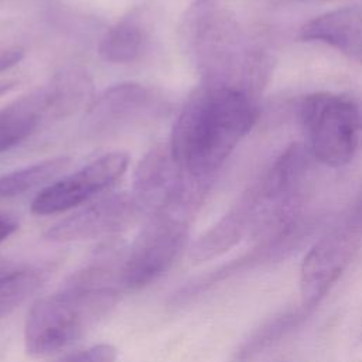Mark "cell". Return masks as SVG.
<instances>
[{"instance_id": "6da1fadb", "label": "cell", "mask_w": 362, "mask_h": 362, "mask_svg": "<svg viewBox=\"0 0 362 362\" xmlns=\"http://www.w3.org/2000/svg\"><path fill=\"white\" fill-rule=\"evenodd\" d=\"M256 119L257 107L246 89L202 82L173 126L168 143L173 158L188 175L208 181Z\"/></svg>"}, {"instance_id": "7a4b0ae2", "label": "cell", "mask_w": 362, "mask_h": 362, "mask_svg": "<svg viewBox=\"0 0 362 362\" xmlns=\"http://www.w3.org/2000/svg\"><path fill=\"white\" fill-rule=\"evenodd\" d=\"M120 288L74 273L59 290L38 298L30 308L24 327L25 351L45 358L76 342L110 314Z\"/></svg>"}, {"instance_id": "3957f363", "label": "cell", "mask_w": 362, "mask_h": 362, "mask_svg": "<svg viewBox=\"0 0 362 362\" xmlns=\"http://www.w3.org/2000/svg\"><path fill=\"white\" fill-rule=\"evenodd\" d=\"M181 31L185 51L204 83L238 86L235 78L249 66V54L236 21L219 0H197Z\"/></svg>"}, {"instance_id": "277c9868", "label": "cell", "mask_w": 362, "mask_h": 362, "mask_svg": "<svg viewBox=\"0 0 362 362\" xmlns=\"http://www.w3.org/2000/svg\"><path fill=\"white\" fill-rule=\"evenodd\" d=\"M300 120L310 154L328 167L354 160L362 144V110L349 96L332 92L307 95L300 103Z\"/></svg>"}, {"instance_id": "5b68a950", "label": "cell", "mask_w": 362, "mask_h": 362, "mask_svg": "<svg viewBox=\"0 0 362 362\" xmlns=\"http://www.w3.org/2000/svg\"><path fill=\"white\" fill-rule=\"evenodd\" d=\"M362 246V185L308 249L300 267L303 303L317 308Z\"/></svg>"}, {"instance_id": "8992f818", "label": "cell", "mask_w": 362, "mask_h": 362, "mask_svg": "<svg viewBox=\"0 0 362 362\" xmlns=\"http://www.w3.org/2000/svg\"><path fill=\"white\" fill-rule=\"evenodd\" d=\"M191 219L167 209H157L127 250L122 287L139 290L161 277L184 249Z\"/></svg>"}, {"instance_id": "52a82bcc", "label": "cell", "mask_w": 362, "mask_h": 362, "mask_svg": "<svg viewBox=\"0 0 362 362\" xmlns=\"http://www.w3.org/2000/svg\"><path fill=\"white\" fill-rule=\"evenodd\" d=\"M129 160L124 151L100 156L69 177L42 188L31 202V212L52 215L79 206L113 185L127 170Z\"/></svg>"}, {"instance_id": "ba28073f", "label": "cell", "mask_w": 362, "mask_h": 362, "mask_svg": "<svg viewBox=\"0 0 362 362\" xmlns=\"http://www.w3.org/2000/svg\"><path fill=\"white\" fill-rule=\"evenodd\" d=\"M160 109V99L147 86L123 82L105 89L89 105L83 117V132L90 137H105L150 119Z\"/></svg>"}, {"instance_id": "9c48e42d", "label": "cell", "mask_w": 362, "mask_h": 362, "mask_svg": "<svg viewBox=\"0 0 362 362\" xmlns=\"http://www.w3.org/2000/svg\"><path fill=\"white\" fill-rule=\"evenodd\" d=\"M141 215L144 212L132 192L116 194L61 219L44 233V238L57 243L106 238L124 230Z\"/></svg>"}, {"instance_id": "30bf717a", "label": "cell", "mask_w": 362, "mask_h": 362, "mask_svg": "<svg viewBox=\"0 0 362 362\" xmlns=\"http://www.w3.org/2000/svg\"><path fill=\"white\" fill-rule=\"evenodd\" d=\"M256 226V204L246 188L228 212L204 232L191 246L189 257L194 263L215 259L245 238H252Z\"/></svg>"}, {"instance_id": "8fae6325", "label": "cell", "mask_w": 362, "mask_h": 362, "mask_svg": "<svg viewBox=\"0 0 362 362\" xmlns=\"http://www.w3.org/2000/svg\"><path fill=\"white\" fill-rule=\"evenodd\" d=\"M298 37L303 41L322 42L362 64V8L344 6L315 16L300 27Z\"/></svg>"}, {"instance_id": "7c38bea8", "label": "cell", "mask_w": 362, "mask_h": 362, "mask_svg": "<svg viewBox=\"0 0 362 362\" xmlns=\"http://www.w3.org/2000/svg\"><path fill=\"white\" fill-rule=\"evenodd\" d=\"M153 18L148 7H134L113 24L99 42V55L113 64L139 59L150 44Z\"/></svg>"}, {"instance_id": "4fadbf2b", "label": "cell", "mask_w": 362, "mask_h": 362, "mask_svg": "<svg viewBox=\"0 0 362 362\" xmlns=\"http://www.w3.org/2000/svg\"><path fill=\"white\" fill-rule=\"evenodd\" d=\"M47 120L44 86L37 88L0 109V153H4L28 136Z\"/></svg>"}, {"instance_id": "5bb4252c", "label": "cell", "mask_w": 362, "mask_h": 362, "mask_svg": "<svg viewBox=\"0 0 362 362\" xmlns=\"http://www.w3.org/2000/svg\"><path fill=\"white\" fill-rule=\"evenodd\" d=\"M93 90L89 74L81 66H69L55 74L44 86L47 120L65 119L86 105Z\"/></svg>"}, {"instance_id": "9a60e30c", "label": "cell", "mask_w": 362, "mask_h": 362, "mask_svg": "<svg viewBox=\"0 0 362 362\" xmlns=\"http://www.w3.org/2000/svg\"><path fill=\"white\" fill-rule=\"evenodd\" d=\"M314 310V307L301 301L293 308L274 314L243 341L236 352V359L239 362H245L262 354L264 349L298 328L313 314Z\"/></svg>"}, {"instance_id": "2e32d148", "label": "cell", "mask_w": 362, "mask_h": 362, "mask_svg": "<svg viewBox=\"0 0 362 362\" xmlns=\"http://www.w3.org/2000/svg\"><path fill=\"white\" fill-rule=\"evenodd\" d=\"M69 164V157L58 156L0 175V201L23 195L55 178Z\"/></svg>"}, {"instance_id": "e0dca14e", "label": "cell", "mask_w": 362, "mask_h": 362, "mask_svg": "<svg viewBox=\"0 0 362 362\" xmlns=\"http://www.w3.org/2000/svg\"><path fill=\"white\" fill-rule=\"evenodd\" d=\"M44 273L41 269L13 266L0 276V318L13 313L42 284Z\"/></svg>"}, {"instance_id": "ac0fdd59", "label": "cell", "mask_w": 362, "mask_h": 362, "mask_svg": "<svg viewBox=\"0 0 362 362\" xmlns=\"http://www.w3.org/2000/svg\"><path fill=\"white\" fill-rule=\"evenodd\" d=\"M117 351L110 344H98L86 349L74 352L58 362H115Z\"/></svg>"}, {"instance_id": "d6986e66", "label": "cell", "mask_w": 362, "mask_h": 362, "mask_svg": "<svg viewBox=\"0 0 362 362\" xmlns=\"http://www.w3.org/2000/svg\"><path fill=\"white\" fill-rule=\"evenodd\" d=\"M24 58V49L20 47L6 48L0 51V72L8 71Z\"/></svg>"}, {"instance_id": "ffe728a7", "label": "cell", "mask_w": 362, "mask_h": 362, "mask_svg": "<svg viewBox=\"0 0 362 362\" xmlns=\"http://www.w3.org/2000/svg\"><path fill=\"white\" fill-rule=\"evenodd\" d=\"M18 229V219L6 212H0V243Z\"/></svg>"}, {"instance_id": "44dd1931", "label": "cell", "mask_w": 362, "mask_h": 362, "mask_svg": "<svg viewBox=\"0 0 362 362\" xmlns=\"http://www.w3.org/2000/svg\"><path fill=\"white\" fill-rule=\"evenodd\" d=\"M16 83H17L16 81H3V82H0V96L7 93L8 90H11L16 86Z\"/></svg>"}, {"instance_id": "7402d4cb", "label": "cell", "mask_w": 362, "mask_h": 362, "mask_svg": "<svg viewBox=\"0 0 362 362\" xmlns=\"http://www.w3.org/2000/svg\"><path fill=\"white\" fill-rule=\"evenodd\" d=\"M14 264L11 263V262H8L6 257H3V256H0V276L3 274V273H6L8 269H11Z\"/></svg>"}]
</instances>
